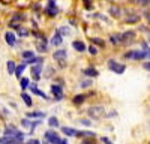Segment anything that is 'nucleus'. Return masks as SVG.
Returning a JSON list of instances; mask_svg holds the SVG:
<instances>
[{
    "label": "nucleus",
    "instance_id": "79ce46f5",
    "mask_svg": "<svg viewBox=\"0 0 150 144\" xmlns=\"http://www.w3.org/2000/svg\"><path fill=\"white\" fill-rule=\"evenodd\" d=\"M138 3H140V5H143V6H146V5H149V3H150V0H138Z\"/></svg>",
    "mask_w": 150,
    "mask_h": 144
},
{
    "label": "nucleus",
    "instance_id": "0eeeda50",
    "mask_svg": "<svg viewBox=\"0 0 150 144\" xmlns=\"http://www.w3.org/2000/svg\"><path fill=\"white\" fill-rule=\"evenodd\" d=\"M134 39H135V32L134 30H128L125 33H120V44L128 45V44L134 42Z\"/></svg>",
    "mask_w": 150,
    "mask_h": 144
},
{
    "label": "nucleus",
    "instance_id": "c03bdc74",
    "mask_svg": "<svg viewBox=\"0 0 150 144\" xmlns=\"http://www.w3.org/2000/svg\"><path fill=\"white\" fill-rule=\"evenodd\" d=\"M6 144H15V141H14V140H12V138H11V137H9V141H8V143H6Z\"/></svg>",
    "mask_w": 150,
    "mask_h": 144
},
{
    "label": "nucleus",
    "instance_id": "c85d7f7f",
    "mask_svg": "<svg viewBox=\"0 0 150 144\" xmlns=\"http://www.w3.org/2000/svg\"><path fill=\"white\" fill-rule=\"evenodd\" d=\"M75 137H95V132H89V131H81V132H77Z\"/></svg>",
    "mask_w": 150,
    "mask_h": 144
},
{
    "label": "nucleus",
    "instance_id": "6e6552de",
    "mask_svg": "<svg viewBox=\"0 0 150 144\" xmlns=\"http://www.w3.org/2000/svg\"><path fill=\"white\" fill-rule=\"evenodd\" d=\"M51 93H53V96L56 98V101H62L63 99V87L60 86V84H53L51 86Z\"/></svg>",
    "mask_w": 150,
    "mask_h": 144
},
{
    "label": "nucleus",
    "instance_id": "49530a36",
    "mask_svg": "<svg viewBox=\"0 0 150 144\" xmlns=\"http://www.w3.org/2000/svg\"><path fill=\"white\" fill-rule=\"evenodd\" d=\"M147 57H150V48H149V50H147Z\"/></svg>",
    "mask_w": 150,
    "mask_h": 144
},
{
    "label": "nucleus",
    "instance_id": "bb28decb",
    "mask_svg": "<svg viewBox=\"0 0 150 144\" xmlns=\"http://www.w3.org/2000/svg\"><path fill=\"white\" fill-rule=\"evenodd\" d=\"M15 30L18 32V35H20V36H23V38H26V36H29V30H26L23 26H18Z\"/></svg>",
    "mask_w": 150,
    "mask_h": 144
},
{
    "label": "nucleus",
    "instance_id": "7ed1b4c3",
    "mask_svg": "<svg viewBox=\"0 0 150 144\" xmlns=\"http://www.w3.org/2000/svg\"><path fill=\"white\" fill-rule=\"evenodd\" d=\"M53 59L59 63L60 68H66V59H68L66 50H56V51L53 53Z\"/></svg>",
    "mask_w": 150,
    "mask_h": 144
},
{
    "label": "nucleus",
    "instance_id": "58836bf2",
    "mask_svg": "<svg viewBox=\"0 0 150 144\" xmlns=\"http://www.w3.org/2000/svg\"><path fill=\"white\" fill-rule=\"evenodd\" d=\"M26 144H41V143H39V140H36V138H32V140L26 141Z\"/></svg>",
    "mask_w": 150,
    "mask_h": 144
},
{
    "label": "nucleus",
    "instance_id": "20e7f679",
    "mask_svg": "<svg viewBox=\"0 0 150 144\" xmlns=\"http://www.w3.org/2000/svg\"><path fill=\"white\" fill-rule=\"evenodd\" d=\"M108 69L112 71V72H114V74H117V75H122L123 72L126 71V66H125L123 63H119V62H116V60L110 59V60H108Z\"/></svg>",
    "mask_w": 150,
    "mask_h": 144
},
{
    "label": "nucleus",
    "instance_id": "e433bc0d",
    "mask_svg": "<svg viewBox=\"0 0 150 144\" xmlns=\"http://www.w3.org/2000/svg\"><path fill=\"white\" fill-rule=\"evenodd\" d=\"M21 125H23V126H26V128H30L32 122H30V120H27V119H23V120H21Z\"/></svg>",
    "mask_w": 150,
    "mask_h": 144
},
{
    "label": "nucleus",
    "instance_id": "2f4dec72",
    "mask_svg": "<svg viewBox=\"0 0 150 144\" xmlns=\"http://www.w3.org/2000/svg\"><path fill=\"white\" fill-rule=\"evenodd\" d=\"M57 32H59L62 36H68L71 30H69V27H66V26H62V27H59V30H57Z\"/></svg>",
    "mask_w": 150,
    "mask_h": 144
},
{
    "label": "nucleus",
    "instance_id": "4468645a",
    "mask_svg": "<svg viewBox=\"0 0 150 144\" xmlns=\"http://www.w3.org/2000/svg\"><path fill=\"white\" fill-rule=\"evenodd\" d=\"M29 89L32 90V93L33 95H36V96H41V98L42 99H48V96L42 92V90H39V89H38V86H36V84H30V86H29Z\"/></svg>",
    "mask_w": 150,
    "mask_h": 144
},
{
    "label": "nucleus",
    "instance_id": "7c9ffc66",
    "mask_svg": "<svg viewBox=\"0 0 150 144\" xmlns=\"http://www.w3.org/2000/svg\"><path fill=\"white\" fill-rule=\"evenodd\" d=\"M110 42H111L112 45L120 44V35H111V36H110Z\"/></svg>",
    "mask_w": 150,
    "mask_h": 144
},
{
    "label": "nucleus",
    "instance_id": "393cba45",
    "mask_svg": "<svg viewBox=\"0 0 150 144\" xmlns=\"http://www.w3.org/2000/svg\"><path fill=\"white\" fill-rule=\"evenodd\" d=\"M110 15H111V17H114V18H119V17H120V8H117V6H111V8H110Z\"/></svg>",
    "mask_w": 150,
    "mask_h": 144
},
{
    "label": "nucleus",
    "instance_id": "dca6fc26",
    "mask_svg": "<svg viewBox=\"0 0 150 144\" xmlns=\"http://www.w3.org/2000/svg\"><path fill=\"white\" fill-rule=\"evenodd\" d=\"M36 50L39 51V53H47L48 50V47H47V41H39V39H36Z\"/></svg>",
    "mask_w": 150,
    "mask_h": 144
},
{
    "label": "nucleus",
    "instance_id": "c756f323",
    "mask_svg": "<svg viewBox=\"0 0 150 144\" xmlns=\"http://www.w3.org/2000/svg\"><path fill=\"white\" fill-rule=\"evenodd\" d=\"M138 20H140V15H137V14H132V17H128V18L125 20V21H126L128 24H132V23H137Z\"/></svg>",
    "mask_w": 150,
    "mask_h": 144
},
{
    "label": "nucleus",
    "instance_id": "72a5a7b5",
    "mask_svg": "<svg viewBox=\"0 0 150 144\" xmlns=\"http://www.w3.org/2000/svg\"><path fill=\"white\" fill-rule=\"evenodd\" d=\"M80 86H81L83 89H89V87L92 86V80H84V81H81Z\"/></svg>",
    "mask_w": 150,
    "mask_h": 144
},
{
    "label": "nucleus",
    "instance_id": "9b49d317",
    "mask_svg": "<svg viewBox=\"0 0 150 144\" xmlns=\"http://www.w3.org/2000/svg\"><path fill=\"white\" fill-rule=\"evenodd\" d=\"M81 72H83V75H86V77H89V78H96V77L99 75V72H98V69H95L93 66H89V68H86V69H83Z\"/></svg>",
    "mask_w": 150,
    "mask_h": 144
},
{
    "label": "nucleus",
    "instance_id": "39448f33",
    "mask_svg": "<svg viewBox=\"0 0 150 144\" xmlns=\"http://www.w3.org/2000/svg\"><path fill=\"white\" fill-rule=\"evenodd\" d=\"M87 113H89V116L92 119H101L105 114V108L102 105H95V107H90L89 110H87Z\"/></svg>",
    "mask_w": 150,
    "mask_h": 144
},
{
    "label": "nucleus",
    "instance_id": "f8f14e48",
    "mask_svg": "<svg viewBox=\"0 0 150 144\" xmlns=\"http://www.w3.org/2000/svg\"><path fill=\"white\" fill-rule=\"evenodd\" d=\"M24 63H26L27 66L29 65H38V63H44V57H41V56H33L32 59H27V60H23Z\"/></svg>",
    "mask_w": 150,
    "mask_h": 144
},
{
    "label": "nucleus",
    "instance_id": "cd10ccee",
    "mask_svg": "<svg viewBox=\"0 0 150 144\" xmlns=\"http://www.w3.org/2000/svg\"><path fill=\"white\" fill-rule=\"evenodd\" d=\"M48 125L51 126V128H57V126H59V120H57V117H54V116H53V117H50V119H48Z\"/></svg>",
    "mask_w": 150,
    "mask_h": 144
},
{
    "label": "nucleus",
    "instance_id": "f704fd0d",
    "mask_svg": "<svg viewBox=\"0 0 150 144\" xmlns=\"http://www.w3.org/2000/svg\"><path fill=\"white\" fill-rule=\"evenodd\" d=\"M83 2H84V8L86 9H93V5H92V0H83Z\"/></svg>",
    "mask_w": 150,
    "mask_h": 144
},
{
    "label": "nucleus",
    "instance_id": "4c0bfd02",
    "mask_svg": "<svg viewBox=\"0 0 150 144\" xmlns=\"http://www.w3.org/2000/svg\"><path fill=\"white\" fill-rule=\"evenodd\" d=\"M53 72H54V69L53 68H47V78H50V77H53Z\"/></svg>",
    "mask_w": 150,
    "mask_h": 144
},
{
    "label": "nucleus",
    "instance_id": "aec40b11",
    "mask_svg": "<svg viewBox=\"0 0 150 144\" xmlns=\"http://www.w3.org/2000/svg\"><path fill=\"white\" fill-rule=\"evenodd\" d=\"M27 17H26V14H15L14 17H12V20H11V24H18L20 21H24Z\"/></svg>",
    "mask_w": 150,
    "mask_h": 144
},
{
    "label": "nucleus",
    "instance_id": "423d86ee",
    "mask_svg": "<svg viewBox=\"0 0 150 144\" xmlns=\"http://www.w3.org/2000/svg\"><path fill=\"white\" fill-rule=\"evenodd\" d=\"M45 14H47L48 17H51V18L59 14V8H57V5H56V0H48V3H47V6H45Z\"/></svg>",
    "mask_w": 150,
    "mask_h": 144
},
{
    "label": "nucleus",
    "instance_id": "9d476101",
    "mask_svg": "<svg viewBox=\"0 0 150 144\" xmlns=\"http://www.w3.org/2000/svg\"><path fill=\"white\" fill-rule=\"evenodd\" d=\"M5 41H6V44H8L9 47H15V44H17V36H15V33H14V32H6V33H5Z\"/></svg>",
    "mask_w": 150,
    "mask_h": 144
},
{
    "label": "nucleus",
    "instance_id": "1a4fd4ad",
    "mask_svg": "<svg viewBox=\"0 0 150 144\" xmlns=\"http://www.w3.org/2000/svg\"><path fill=\"white\" fill-rule=\"evenodd\" d=\"M42 69H44V65H42V63H38V65H33V66H32V77H33L35 81H39V80H41Z\"/></svg>",
    "mask_w": 150,
    "mask_h": 144
},
{
    "label": "nucleus",
    "instance_id": "b1692460",
    "mask_svg": "<svg viewBox=\"0 0 150 144\" xmlns=\"http://www.w3.org/2000/svg\"><path fill=\"white\" fill-rule=\"evenodd\" d=\"M29 86H30V80L29 78H20V87L23 89V90H26V89H29Z\"/></svg>",
    "mask_w": 150,
    "mask_h": 144
},
{
    "label": "nucleus",
    "instance_id": "a19ab883",
    "mask_svg": "<svg viewBox=\"0 0 150 144\" xmlns=\"http://www.w3.org/2000/svg\"><path fill=\"white\" fill-rule=\"evenodd\" d=\"M101 140H102V143H104V144H112V143H111V140H110V138H107V137H102Z\"/></svg>",
    "mask_w": 150,
    "mask_h": 144
},
{
    "label": "nucleus",
    "instance_id": "37998d69",
    "mask_svg": "<svg viewBox=\"0 0 150 144\" xmlns=\"http://www.w3.org/2000/svg\"><path fill=\"white\" fill-rule=\"evenodd\" d=\"M143 68H144L146 71H150V62H147V63H143Z\"/></svg>",
    "mask_w": 150,
    "mask_h": 144
},
{
    "label": "nucleus",
    "instance_id": "ddd939ff",
    "mask_svg": "<svg viewBox=\"0 0 150 144\" xmlns=\"http://www.w3.org/2000/svg\"><path fill=\"white\" fill-rule=\"evenodd\" d=\"M72 48L75 51H78V53H84L87 50V47H86V44L83 41H74L72 42Z\"/></svg>",
    "mask_w": 150,
    "mask_h": 144
},
{
    "label": "nucleus",
    "instance_id": "a18cd8bd",
    "mask_svg": "<svg viewBox=\"0 0 150 144\" xmlns=\"http://www.w3.org/2000/svg\"><path fill=\"white\" fill-rule=\"evenodd\" d=\"M83 144H92V141H84Z\"/></svg>",
    "mask_w": 150,
    "mask_h": 144
},
{
    "label": "nucleus",
    "instance_id": "412c9836",
    "mask_svg": "<svg viewBox=\"0 0 150 144\" xmlns=\"http://www.w3.org/2000/svg\"><path fill=\"white\" fill-rule=\"evenodd\" d=\"M27 117H30V119H44L45 113H42V111H32V113H27Z\"/></svg>",
    "mask_w": 150,
    "mask_h": 144
},
{
    "label": "nucleus",
    "instance_id": "5701e85b",
    "mask_svg": "<svg viewBox=\"0 0 150 144\" xmlns=\"http://www.w3.org/2000/svg\"><path fill=\"white\" fill-rule=\"evenodd\" d=\"M21 99L24 101V104H26L27 107H32L33 105V101L30 98V95H27V93H21Z\"/></svg>",
    "mask_w": 150,
    "mask_h": 144
},
{
    "label": "nucleus",
    "instance_id": "ea45409f",
    "mask_svg": "<svg viewBox=\"0 0 150 144\" xmlns=\"http://www.w3.org/2000/svg\"><path fill=\"white\" fill-rule=\"evenodd\" d=\"M81 123H83L84 126H90V125H92V122H90V120H87V119H83Z\"/></svg>",
    "mask_w": 150,
    "mask_h": 144
},
{
    "label": "nucleus",
    "instance_id": "f257e3e1",
    "mask_svg": "<svg viewBox=\"0 0 150 144\" xmlns=\"http://www.w3.org/2000/svg\"><path fill=\"white\" fill-rule=\"evenodd\" d=\"M44 144H62V138L57 135V132L50 129L44 134Z\"/></svg>",
    "mask_w": 150,
    "mask_h": 144
},
{
    "label": "nucleus",
    "instance_id": "2eb2a0df",
    "mask_svg": "<svg viewBox=\"0 0 150 144\" xmlns=\"http://www.w3.org/2000/svg\"><path fill=\"white\" fill-rule=\"evenodd\" d=\"M50 42H51V45H54V47H59V45L63 44V36H62L59 32H56V33H54V36L51 38V41H50Z\"/></svg>",
    "mask_w": 150,
    "mask_h": 144
},
{
    "label": "nucleus",
    "instance_id": "473e14b6",
    "mask_svg": "<svg viewBox=\"0 0 150 144\" xmlns=\"http://www.w3.org/2000/svg\"><path fill=\"white\" fill-rule=\"evenodd\" d=\"M92 44H96L98 47H105V41H102L101 38H92Z\"/></svg>",
    "mask_w": 150,
    "mask_h": 144
},
{
    "label": "nucleus",
    "instance_id": "f3484780",
    "mask_svg": "<svg viewBox=\"0 0 150 144\" xmlns=\"http://www.w3.org/2000/svg\"><path fill=\"white\" fill-rule=\"evenodd\" d=\"M26 68H27V65L23 62L21 65H18V66L15 68V72H14V75H15V77H17V78L20 80V78H21V75H23V72L26 71Z\"/></svg>",
    "mask_w": 150,
    "mask_h": 144
},
{
    "label": "nucleus",
    "instance_id": "4be33fe9",
    "mask_svg": "<svg viewBox=\"0 0 150 144\" xmlns=\"http://www.w3.org/2000/svg\"><path fill=\"white\" fill-rule=\"evenodd\" d=\"M86 101V95H77V96H74V99H72V104L74 105H80Z\"/></svg>",
    "mask_w": 150,
    "mask_h": 144
},
{
    "label": "nucleus",
    "instance_id": "c9c22d12",
    "mask_svg": "<svg viewBox=\"0 0 150 144\" xmlns=\"http://www.w3.org/2000/svg\"><path fill=\"white\" fill-rule=\"evenodd\" d=\"M87 50H89V53H90V54H93V56H96V54H98V48H96L95 45H90L89 48H87Z\"/></svg>",
    "mask_w": 150,
    "mask_h": 144
},
{
    "label": "nucleus",
    "instance_id": "a211bd4d",
    "mask_svg": "<svg viewBox=\"0 0 150 144\" xmlns=\"http://www.w3.org/2000/svg\"><path fill=\"white\" fill-rule=\"evenodd\" d=\"M15 68H17V63L14 62V60H8V62H6V71H8L9 75H14Z\"/></svg>",
    "mask_w": 150,
    "mask_h": 144
},
{
    "label": "nucleus",
    "instance_id": "f03ea898",
    "mask_svg": "<svg viewBox=\"0 0 150 144\" xmlns=\"http://www.w3.org/2000/svg\"><path fill=\"white\" fill-rule=\"evenodd\" d=\"M146 57H147V50H131L125 53V59L129 60H143Z\"/></svg>",
    "mask_w": 150,
    "mask_h": 144
},
{
    "label": "nucleus",
    "instance_id": "6ab92c4d",
    "mask_svg": "<svg viewBox=\"0 0 150 144\" xmlns=\"http://www.w3.org/2000/svg\"><path fill=\"white\" fill-rule=\"evenodd\" d=\"M62 132H63V134L66 135V137H75L77 135V129H74V128H68V126H63L62 128Z\"/></svg>",
    "mask_w": 150,
    "mask_h": 144
},
{
    "label": "nucleus",
    "instance_id": "a878e982",
    "mask_svg": "<svg viewBox=\"0 0 150 144\" xmlns=\"http://www.w3.org/2000/svg\"><path fill=\"white\" fill-rule=\"evenodd\" d=\"M33 56H35V51H32V50H26V51H21V57H23V60L32 59Z\"/></svg>",
    "mask_w": 150,
    "mask_h": 144
}]
</instances>
